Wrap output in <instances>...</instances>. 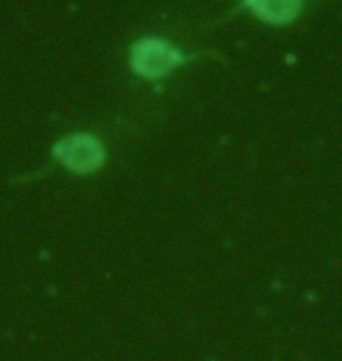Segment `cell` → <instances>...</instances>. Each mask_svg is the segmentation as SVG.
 Segmentation results:
<instances>
[{
	"mask_svg": "<svg viewBox=\"0 0 342 361\" xmlns=\"http://www.w3.org/2000/svg\"><path fill=\"white\" fill-rule=\"evenodd\" d=\"M183 61L185 56L176 47L159 38L138 40L132 49V68L141 78H148V80H157V78L166 75Z\"/></svg>",
	"mask_w": 342,
	"mask_h": 361,
	"instance_id": "6da1fadb",
	"label": "cell"
},
{
	"mask_svg": "<svg viewBox=\"0 0 342 361\" xmlns=\"http://www.w3.org/2000/svg\"><path fill=\"white\" fill-rule=\"evenodd\" d=\"M54 157L63 167L75 171V174H92V171H97L101 164H104L106 153L99 139L87 136V134H78V136H68V139L56 143Z\"/></svg>",
	"mask_w": 342,
	"mask_h": 361,
	"instance_id": "7a4b0ae2",
	"label": "cell"
},
{
	"mask_svg": "<svg viewBox=\"0 0 342 361\" xmlns=\"http://www.w3.org/2000/svg\"><path fill=\"white\" fill-rule=\"evenodd\" d=\"M246 7L263 21L288 24L300 12V0H246Z\"/></svg>",
	"mask_w": 342,
	"mask_h": 361,
	"instance_id": "3957f363",
	"label": "cell"
}]
</instances>
